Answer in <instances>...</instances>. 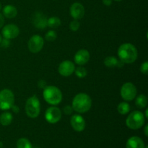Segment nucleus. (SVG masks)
<instances>
[{
  "label": "nucleus",
  "mask_w": 148,
  "mask_h": 148,
  "mask_svg": "<svg viewBox=\"0 0 148 148\" xmlns=\"http://www.w3.org/2000/svg\"><path fill=\"white\" fill-rule=\"evenodd\" d=\"M45 119L50 124H56L62 119V111L57 107H49L45 113Z\"/></svg>",
  "instance_id": "nucleus-8"
},
{
  "label": "nucleus",
  "mask_w": 148,
  "mask_h": 148,
  "mask_svg": "<svg viewBox=\"0 0 148 148\" xmlns=\"http://www.w3.org/2000/svg\"><path fill=\"white\" fill-rule=\"evenodd\" d=\"M1 40H2V38H1V35H0V43H1Z\"/></svg>",
  "instance_id": "nucleus-37"
},
{
  "label": "nucleus",
  "mask_w": 148,
  "mask_h": 148,
  "mask_svg": "<svg viewBox=\"0 0 148 148\" xmlns=\"http://www.w3.org/2000/svg\"><path fill=\"white\" fill-rule=\"evenodd\" d=\"M13 116L11 113L4 112L0 115V124L2 126H9L12 123Z\"/></svg>",
  "instance_id": "nucleus-19"
},
{
  "label": "nucleus",
  "mask_w": 148,
  "mask_h": 148,
  "mask_svg": "<svg viewBox=\"0 0 148 148\" xmlns=\"http://www.w3.org/2000/svg\"><path fill=\"white\" fill-rule=\"evenodd\" d=\"M2 145H3L2 143H1V142H0V148H1V147H2Z\"/></svg>",
  "instance_id": "nucleus-36"
},
{
  "label": "nucleus",
  "mask_w": 148,
  "mask_h": 148,
  "mask_svg": "<svg viewBox=\"0 0 148 148\" xmlns=\"http://www.w3.org/2000/svg\"><path fill=\"white\" fill-rule=\"evenodd\" d=\"M3 14H4V17H6L7 18H14L17 16V10L14 6L10 5H6L5 7L3 9Z\"/></svg>",
  "instance_id": "nucleus-18"
},
{
  "label": "nucleus",
  "mask_w": 148,
  "mask_h": 148,
  "mask_svg": "<svg viewBox=\"0 0 148 148\" xmlns=\"http://www.w3.org/2000/svg\"><path fill=\"white\" fill-rule=\"evenodd\" d=\"M1 33L4 38L10 40V39L15 38L16 37L18 36L19 33H20V29L15 25L9 24L3 27Z\"/></svg>",
  "instance_id": "nucleus-10"
},
{
  "label": "nucleus",
  "mask_w": 148,
  "mask_h": 148,
  "mask_svg": "<svg viewBox=\"0 0 148 148\" xmlns=\"http://www.w3.org/2000/svg\"><path fill=\"white\" fill-rule=\"evenodd\" d=\"M1 4H0V10H1Z\"/></svg>",
  "instance_id": "nucleus-39"
},
{
  "label": "nucleus",
  "mask_w": 148,
  "mask_h": 148,
  "mask_svg": "<svg viewBox=\"0 0 148 148\" xmlns=\"http://www.w3.org/2000/svg\"><path fill=\"white\" fill-rule=\"evenodd\" d=\"M70 124L74 130L76 132H82L85 128V121L82 116L75 114L71 117Z\"/></svg>",
  "instance_id": "nucleus-13"
},
{
  "label": "nucleus",
  "mask_w": 148,
  "mask_h": 148,
  "mask_svg": "<svg viewBox=\"0 0 148 148\" xmlns=\"http://www.w3.org/2000/svg\"><path fill=\"white\" fill-rule=\"evenodd\" d=\"M70 14L75 20H80L85 15V7L79 2L74 3L70 7Z\"/></svg>",
  "instance_id": "nucleus-14"
},
{
  "label": "nucleus",
  "mask_w": 148,
  "mask_h": 148,
  "mask_svg": "<svg viewBox=\"0 0 148 148\" xmlns=\"http://www.w3.org/2000/svg\"><path fill=\"white\" fill-rule=\"evenodd\" d=\"M43 96L45 101L49 104L56 106L62 101V92L57 87L50 85L44 88Z\"/></svg>",
  "instance_id": "nucleus-3"
},
{
  "label": "nucleus",
  "mask_w": 148,
  "mask_h": 148,
  "mask_svg": "<svg viewBox=\"0 0 148 148\" xmlns=\"http://www.w3.org/2000/svg\"><path fill=\"white\" fill-rule=\"evenodd\" d=\"M124 64L121 60H118L114 56H108L104 59V64L108 68H121L124 66Z\"/></svg>",
  "instance_id": "nucleus-17"
},
{
  "label": "nucleus",
  "mask_w": 148,
  "mask_h": 148,
  "mask_svg": "<svg viewBox=\"0 0 148 148\" xmlns=\"http://www.w3.org/2000/svg\"><path fill=\"white\" fill-rule=\"evenodd\" d=\"M144 116H145V117H146V118H148V114H147V109H146L145 111V114Z\"/></svg>",
  "instance_id": "nucleus-35"
},
{
  "label": "nucleus",
  "mask_w": 148,
  "mask_h": 148,
  "mask_svg": "<svg viewBox=\"0 0 148 148\" xmlns=\"http://www.w3.org/2000/svg\"><path fill=\"white\" fill-rule=\"evenodd\" d=\"M137 88L132 82H126L121 88V98L125 101H131L137 96Z\"/></svg>",
  "instance_id": "nucleus-7"
},
{
  "label": "nucleus",
  "mask_w": 148,
  "mask_h": 148,
  "mask_svg": "<svg viewBox=\"0 0 148 148\" xmlns=\"http://www.w3.org/2000/svg\"><path fill=\"white\" fill-rule=\"evenodd\" d=\"M90 57V55L88 50L80 49L75 53V62L79 66H82V65L86 64L89 62Z\"/></svg>",
  "instance_id": "nucleus-15"
},
{
  "label": "nucleus",
  "mask_w": 148,
  "mask_h": 148,
  "mask_svg": "<svg viewBox=\"0 0 148 148\" xmlns=\"http://www.w3.org/2000/svg\"><path fill=\"white\" fill-rule=\"evenodd\" d=\"M17 148H32V145L27 139L20 138L17 142Z\"/></svg>",
  "instance_id": "nucleus-23"
},
{
  "label": "nucleus",
  "mask_w": 148,
  "mask_h": 148,
  "mask_svg": "<svg viewBox=\"0 0 148 148\" xmlns=\"http://www.w3.org/2000/svg\"><path fill=\"white\" fill-rule=\"evenodd\" d=\"M75 72L76 76L78 77L79 78H83L86 77L87 75H88L87 69L85 68L82 67V66H79L77 68H75Z\"/></svg>",
  "instance_id": "nucleus-24"
},
{
  "label": "nucleus",
  "mask_w": 148,
  "mask_h": 148,
  "mask_svg": "<svg viewBox=\"0 0 148 148\" xmlns=\"http://www.w3.org/2000/svg\"><path fill=\"white\" fill-rule=\"evenodd\" d=\"M114 1H122V0H114Z\"/></svg>",
  "instance_id": "nucleus-38"
},
{
  "label": "nucleus",
  "mask_w": 148,
  "mask_h": 148,
  "mask_svg": "<svg viewBox=\"0 0 148 148\" xmlns=\"http://www.w3.org/2000/svg\"><path fill=\"white\" fill-rule=\"evenodd\" d=\"M25 110L27 116L30 118L35 119L38 116L40 112V103L36 95H33L27 100Z\"/></svg>",
  "instance_id": "nucleus-5"
},
{
  "label": "nucleus",
  "mask_w": 148,
  "mask_h": 148,
  "mask_svg": "<svg viewBox=\"0 0 148 148\" xmlns=\"http://www.w3.org/2000/svg\"><path fill=\"white\" fill-rule=\"evenodd\" d=\"M73 111V108H72V106H66L64 108V113L65 114H66V115H70V114H72Z\"/></svg>",
  "instance_id": "nucleus-28"
},
{
  "label": "nucleus",
  "mask_w": 148,
  "mask_h": 148,
  "mask_svg": "<svg viewBox=\"0 0 148 148\" xmlns=\"http://www.w3.org/2000/svg\"><path fill=\"white\" fill-rule=\"evenodd\" d=\"M47 17L41 12H36L32 17V23L36 28L43 30L47 27Z\"/></svg>",
  "instance_id": "nucleus-12"
},
{
  "label": "nucleus",
  "mask_w": 148,
  "mask_h": 148,
  "mask_svg": "<svg viewBox=\"0 0 148 148\" xmlns=\"http://www.w3.org/2000/svg\"><path fill=\"white\" fill-rule=\"evenodd\" d=\"M140 72L145 75L148 74V62L147 61L141 64V66H140Z\"/></svg>",
  "instance_id": "nucleus-27"
},
{
  "label": "nucleus",
  "mask_w": 148,
  "mask_h": 148,
  "mask_svg": "<svg viewBox=\"0 0 148 148\" xmlns=\"http://www.w3.org/2000/svg\"><path fill=\"white\" fill-rule=\"evenodd\" d=\"M79 26H80V24H79V21L77 20H74L69 24V28L72 31H77L79 30Z\"/></svg>",
  "instance_id": "nucleus-26"
},
{
  "label": "nucleus",
  "mask_w": 148,
  "mask_h": 148,
  "mask_svg": "<svg viewBox=\"0 0 148 148\" xmlns=\"http://www.w3.org/2000/svg\"><path fill=\"white\" fill-rule=\"evenodd\" d=\"M14 93L10 90L4 89L0 91V110H9L14 105Z\"/></svg>",
  "instance_id": "nucleus-6"
},
{
  "label": "nucleus",
  "mask_w": 148,
  "mask_h": 148,
  "mask_svg": "<svg viewBox=\"0 0 148 148\" xmlns=\"http://www.w3.org/2000/svg\"><path fill=\"white\" fill-rule=\"evenodd\" d=\"M4 16H3L1 14H0V28L3 27V25H4Z\"/></svg>",
  "instance_id": "nucleus-32"
},
{
  "label": "nucleus",
  "mask_w": 148,
  "mask_h": 148,
  "mask_svg": "<svg viewBox=\"0 0 148 148\" xmlns=\"http://www.w3.org/2000/svg\"><path fill=\"white\" fill-rule=\"evenodd\" d=\"M75 66L73 62L69 60H65L59 64L58 70L62 76L69 77L75 72Z\"/></svg>",
  "instance_id": "nucleus-11"
},
{
  "label": "nucleus",
  "mask_w": 148,
  "mask_h": 148,
  "mask_svg": "<svg viewBox=\"0 0 148 148\" xmlns=\"http://www.w3.org/2000/svg\"><path fill=\"white\" fill-rule=\"evenodd\" d=\"M135 105L138 108H144L147 106V98L146 95H140L137 97L135 101Z\"/></svg>",
  "instance_id": "nucleus-20"
},
{
  "label": "nucleus",
  "mask_w": 148,
  "mask_h": 148,
  "mask_svg": "<svg viewBox=\"0 0 148 148\" xmlns=\"http://www.w3.org/2000/svg\"><path fill=\"white\" fill-rule=\"evenodd\" d=\"M118 56L120 60L125 64H132L138 56L137 49L133 44L126 43L121 45L118 49Z\"/></svg>",
  "instance_id": "nucleus-1"
},
{
  "label": "nucleus",
  "mask_w": 148,
  "mask_h": 148,
  "mask_svg": "<svg viewBox=\"0 0 148 148\" xmlns=\"http://www.w3.org/2000/svg\"><path fill=\"white\" fill-rule=\"evenodd\" d=\"M0 44H1V47L8 48L9 46H10V40H9V39L4 38V39H2V40H1Z\"/></svg>",
  "instance_id": "nucleus-29"
},
{
  "label": "nucleus",
  "mask_w": 148,
  "mask_h": 148,
  "mask_svg": "<svg viewBox=\"0 0 148 148\" xmlns=\"http://www.w3.org/2000/svg\"><path fill=\"white\" fill-rule=\"evenodd\" d=\"M127 148H145V145L140 137L134 136L127 140L126 144Z\"/></svg>",
  "instance_id": "nucleus-16"
},
{
  "label": "nucleus",
  "mask_w": 148,
  "mask_h": 148,
  "mask_svg": "<svg viewBox=\"0 0 148 148\" xmlns=\"http://www.w3.org/2000/svg\"><path fill=\"white\" fill-rule=\"evenodd\" d=\"M147 129H148V125L145 126V130H144V132H145V134L146 137H147L148 136V132H147Z\"/></svg>",
  "instance_id": "nucleus-34"
},
{
  "label": "nucleus",
  "mask_w": 148,
  "mask_h": 148,
  "mask_svg": "<svg viewBox=\"0 0 148 148\" xmlns=\"http://www.w3.org/2000/svg\"><path fill=\"white\" fill-rule=\"evenodd\" d=\"M72 108L74 111L79 114L86 113L92 106V99L86 93H79L75 95L72 101Z\"/></svg>",
  "instance_id": "nucleus-2"
},
{
  "label": "nucleus",
  "mask_w": 148,
  "mask_h": 148,
  "mask_svg": "<svg viewBox=\"0 0 148 148\" xmlns=\"http://www.w3.org/2000/svg\"><path fill=\"white\" fill-rule=\"evenodd\" d=\"M145 117L144 114L140 111H132L126 120V124L127 127L131 130H139L145 124Z\"/></svg>",
  "instance_id": "nucleus-4"
},
{
  "label": "nucleus",
  "mask_w": 148,
  "mask_h": 148,
  "mask_svg": "<svg viewBox=\"0 0 148 148\" xmlns=\"http://www.w3.org/2000/svg\"><path fill=\"white\" fill-rule=\"evenodd\" d=\"M103 3L106 6H110L112 4V0H103Z\"/></svg>",
  "instance_id": "nucleus-33"
},
{
  "label": "nucleus",
  "mask_w": 148,
  "mask_h": 148,
  "mask_svg": "<svg viewBox=\"0 0 148 148\" xmlns=\"http://www.w3.org/2000/svg\"><path fill=\"white\" fill-rule=\"evenodd\" d=\"M11 108L12 109L13 112H14L15 114H17V113L19 112V111H20V108H19V107L16 105H13L12 106Z\"/></svg>",
  "instance_id": "nucleus-31"
},
{
  "label": "nucleus",
  "mask_w": 148,
  "mask_h": 148,
  "mask_svg": "<svg viewBox=\"0 0 148 148\" xmlns=\"http://www.w3.org/2000/svg\"><path fill=\"white\" fill-rule=\"evenodd\" d=\"M61 20L58 17H51L48 19L47 26L51 28H57L60 26Z\"/></svg>",
  "instance_id": "nucleus-22"
},
{
  "label": "nucleus",
  "mask_w": 148,
  "mask_h": 148,
  "mask_svg": "<svg viewBox=\"0 0 148 148\" xmlns=\"http://www.w3.org/2000/svg\"><path fill=\"white\" fill-rule=\"evenodd\" d=\"M44 45V40L38 35H34L32 36L28 41V49L32 53H38L42 50Z\"/></svg>",
  "instance_id": "nucleus-9"
},
{
  "label": "nucleus",
  "mask_w": 148,
  "mask_h": 148,
  "mask_svg": "<svg viewBox=\"0 0 148 148\" xmlns=\"http://www.w3.org/2000/svg\"><path fill=\"white\" fill-rule=\"evenodd\" d=\"M118 112L121 115H126L130 111V105L127 102H121L117 106Z\"/></svg>",
  "instance_id": "nucleus-21"
},
{
  "label": "nucleus",
  "mask_w": 148,
  "mask_h": 148,
  "mask_svg": "<svg viewBox=\"0 0 148 148\" xmlns=\"http://www.w3.org/2000/svg\"><path fill=\"white\" fill-rule=\"evenodd\" d=\"M38 86L41 89H44L46 87V82L44 80H40L38 82Z\"/></svg>",
  "instance_id": "nucleus-30"
},
{
  "label": "nucleus",
  "mask_w": 148,
  "mask_h": 148,
  "mask_svg": "<svg viewBox=\"0 0 148 148\" xmlns=\"http://www.w3.org/2000/svg\"><path fill=\"white\" fill-rule=\"evenodd\" d=\"M57 38V34L54 30H49L45 36V39L47 41H53Z\"/></svg>",
  "instance_id": "nucleus-25"
}]
</instances>
